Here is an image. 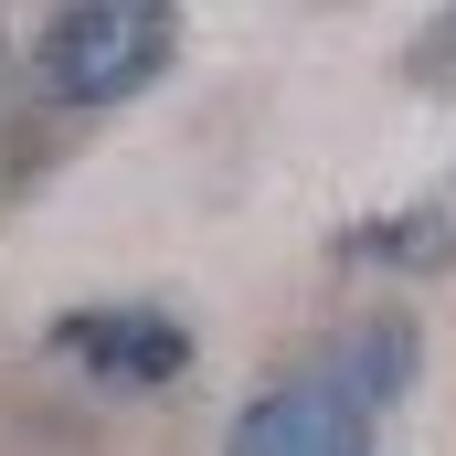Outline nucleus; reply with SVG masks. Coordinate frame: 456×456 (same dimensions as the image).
<instances>
[{"label":"nucleus","instance_id":"f257e3e1","mask_svg":"<svg viewBox=\"0 0 456 456\" xmlns=\"http://www.w3.org/2000/svg\"><path fill=\"white\" fill-rule=\"evenodd\" d=\"M425 371V330L414 308H361L330 340H308L287 371L255 382V403L233 414L224 456H371L393 403Z\"/></svg>","mask_w":456,"mask_h":456},{"label":"nucleus","instance_id":"f03ea898","mask_svg":"<svg viewBox=\"0 0 456 456\" xmlns=\"http://www.w3.org/2000/svg\"><path fill=\"white\" fill-rule=\"evenodd\" d=\"M170 64H181V0H64L32 32V86L64 117L138 107Z\"/></svg>","mask_w":456,"mask_h":456},{"label":"nucleus","instance_id":"7ed1b4c3","mask_svg":"<svg viewBox=\"0 0 456 456\" xmlns=\"http://www.w3.org/2000/svg\"><path fill=\"white\" fill-rule=\"evenodd\" d=\"M53 350L96 382V393H170L191 371V330L159 308V297H96V308H64Z\"/></svg>","mask_w":456,"mask_h":456},{"label":"nucleus","instance_id":"20e7f679","mask_svg":"<svg viewBox=\"0 0 456 456\" xmlns=\"http://www.w3.org/2000/svg\"><path fill=\"white\" fill-rule=\"evenodd\" d=\"M456 255V224L446 213H382V224H361V233H340V265H446Z\"/></svg>","mask_w":456,"mask_h":456},{"label":"nucleus","instance_id":"39448f33","mask_svg":"<svg viewBox=\"0 0 456 456\" xmlns=\"http://www.w3.org/2000/svg\"><path fill=\"white\" fill-rule=\"evenodd\" d=\"M403 86L436 96V107H456V0L414 21V43H403Z\"/></svg>","mask_w":456,"mask_h":456}]
</instances>
